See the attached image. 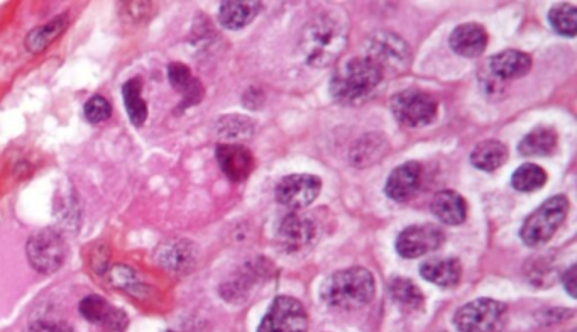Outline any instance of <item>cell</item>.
I'll return each mask as SVG.
<instances>
[{"mask_svg":"<svg viewBox=\"0 0 577 332\" xmlns=\"http://www.w3.org/2000/svg\"><path fill=\"white\" fill-rule=\"evenodd\" d=\"M349 41V19L341 11L322 12L303 29L300 51L307 65L325 68L334 65Z\"/></svg>","mask_w":577,"mask_h":332,"instance_id":"cell-1","label":"cell"},{"mask_svg":"<svg viewBox=\"0 0 577 332\" xmlns=\"http://www.w3.org/2000/svg\"><path fill=\"white\" fill-rule=\"evenodd\" d=\"M383 75L366 58H351L344 61L330 78V95L332 99L344 104L354 106L361 104L373 95L378 89Z\"/></svg>","mask_w":577,"mask_h":332,"instance_id":"cell-2","label":"cell"},{"mask_svg":"<svg viewBox=\"0 0 577 332\" xmlns=\"http://www.w3.org/2000/svg\"><path fill=\"white\" fill-rule=\"evenodd\" d=\"M374 294L376 282L373 273L361 266H352L330 275L320 290L325 304L346 310L368 305L374 299Z\"/></svg>","mask_w":577,"mask_h":332,"instance_id":"cell-3","label":"cell"},{"mask_svg":"<svg viewBox=\"0 0 577 332\" xmlns=\"http://www.w3.org/2000/svg\"><path fill=\"white\" fill-rule=\"evenodd\" d=\"M364 58L380 70L383 77H396L407 72L412 63V50L407 41L391 31H376L366 39Z\"/></svg>","mask_w":577,"mask_h":332,"instance_id":"cell-4","label":"cell"},{"mask_svg":"<svg viewBox=\"0 0 577 332\" xmlns=\"http://www.w3.org/2000/svg\"><path fill=\"white\" fill-rule=\"evenodd\" d=\"M569 200L566 195H554L545 200L537 211L532 212L523 222L520 238L528 248H539L550 241L557 229L566 221Z\"/></svg>","mask_w":577,"mask_h":332,"instance_id":"cell-5","label":"cell"},{"mask_svg":"<svg viewBox=\"0 0 577 332\" xmlns=\"http://www.w3.org/2000/svg\"><path fill=\"white\" fill-rule=\"evenodd\" d=\"M508 309L503 302L476 299L462 305L454 316L457 332H500L506 324Z\"/></svg>","mask_w":577,"mask_h":332,"instance_id":"cell-6","label":"cell"},{"mask_svg":"<svg viewBox=\"0 0 577 332\" xmlns=\"http://www.w3.org/2000/svg\"><path fill=\"white\" fill-rule=\"evenodd\" d=\"M68 246L56 229L34 233L26 244L29 265L41 275H51L65 263Z\"/></svg>","mask_w":577,"mask_h":332,"instance_id":"cell-7","label":"cell"},{"mask_svg":"<svg viewBox=\"0 0 577 332\" xmlns=\"http://www.w3.org/2000/svg\"><path fill=\"white\" fill-rule=\"evenodd\" d=\"M437 100L424 90L407 89L391 99V112L396 121L408 128H422L434 122L437 116Z\"/></svg>","mask_w":577,"mask_h":332,"instance_id":"cell-8","label":"cell"},{"mask_svg":"<svg viewBox=\"0 0 577 332\" xmlns=\"http://www.w3.org/2000/svg\"><path fill=\"white\" fill-rule=\"evenodd\" d=\"M308 314L302 302L288 295L273 300L258 332H307Z\"/></svg>","mask_w":577,"mask_h":332,"instance_id":"cell-9","label":"cell"},{"mask_svg":"<svg viewBox=\"0 0 577 332\" xmlns=\"http://www.w3.org/2000/svg\"><path fill=\"white\" fill-rule=\"evenodd\" d=\"M322 192V180L308 173H295L281 178L276 185V200L288 209L298 211L312 204Z\"/></svg>","mask_w":577,"mask_h":332,"instance_id":"cell-10","label":"cell"},{"mask_svg":"<svg viewBox=\"0 0 577 332\" xmlns=\"http://www.w3.org/2000/svg\"><path fill=\"white\" fill-rule=\"evenodd\" d=\"M446 241L442 229L435 224H417L403 229L396 239V251L402 258L415 260L439 249Z\"/></svg>","mask_w":577,"mask_h":332,"instance_id":"cell-11","label":"cell"},{"mask_svg":"<svg viewBox=\"0 0 577 332\" xmlns=\"http://www.w3.org/2000/svg\"><path fill=\"white\" fill-rule=\"evenodd\" d=\"M532 58L518 50L501 51L498 55L491 56L486 65V72L490 77L486 78L488 89H496L508 80L522 78L530 72Z\"/></svg>","mask_w":577,"mask_h":332,"instance_id":"cell-12","label":"cell"},{"mask_svg":"<svg viewBox=\"0 0 577 332\" xmlns=\"http://www.w3.org/2000/svg\"><path fill=\"white\" fill-rule=\"evenodd\" d=\"M317 239V222L307 214H290L281 222L278 241L288 251H303Z\"/></svg>","mask_w":577,"mask_h":332,"instance_id":"cell-13","label":"cell"},{"mask_svg":"<svg viewBox=\"0 0 577 332\" xmlns=\"http://www.w3.org/2000/svg\"><path fill=\"white\" fill-rule=\"evenodd\" d=\"M424 180V168L418 161L396 166L386 180L385 194L395 202H407L417 195Z\"/></svg>","mask_w":577,"mask_h":332,"instance_id":"cell-14","label":"cell"},{"mask_svg":"<svg viewBox=\"0 0 577 332\" xmlns=\"http://www.w3.org/2000/svg\"><path fill=\"white\" fill-rule=\"evenodd\" d=\"M215 156L222 172L231 182H242L251 175L254 168V156L251 151L237 143H222L217 146Z\"/></svg>","mask_w":577,"mask_h":332,"instance_id":"cell-15","label":"cell"},{"mask_svg":"<svg viewBox=\"0 0 577 332\" xmlns=\"http://www.w3.org/2000/svg\"><path fill=\"white\" fill-rule=\"evenodd\" d=\"M449 45L457 55L464 56V58H476V56L483 55V51L488 46V33L481 24H461L452 31Z\"/></svg>","mask_w":577,"mask_h":332,"instance_id":"cell-16","label":"cell"},{"mask_svg":"<svg viewBox=\"0 0 577 332\" xmlns=\"http://www.w3.org/2000/svg\"><path fill=\"white\" fill-rule=\"evenodd\" d=\"M430 209L440 222L447 226H461L468 219V202L454 190H442L435 194Z\"/></svg>","mask_w":577,"mask_h":332,"instance_id":"cell-17","label":"cell"},{"mask_svg":"<svg viewBox=\"0 0 577 332\" xmlns=\"http://www.w3.org/2000/svg\"><path fill=\"white\" fill-rule=\"evenodd\" d=\"M420 275L437 287L452 288L461 282V261L456 258H437L420 266Z\"/></svg>","mask_w":577,"mask_h":332,"instance_id":"cell-18","label":"cell"},{"mask_svg":"<svg viewBox=\"0 0 577 332\" xmlns=\"http://www.w3.org/2000/svg\"><path fill=\"white\" fill-rule=\"evenodd\" d=\"M158 263L173 273H185L195 263V248L185 239L163 244L158 251Z\"/></svg>","mask_w":577,"mask_h":332,"instance_id":"cell-19","label":"cell"},{"mask_svg":"<svg viewBox=\"0 0 577 332\" xmlns=\"http://www.w3.org/2000/svg\"><path fill=\"white\" fill-rule=\"evenodd\" d=\"M261 11V2H222L219 9V21L222 26L231 31L246 28L253 23Z\"/></svg>","mask_w":577,"mask_h":332,"instance_id":"cell-20","label":"cell"},{"mask_svg":"<svg viewBox=\"0 0 577 332\" xmlns=\"http://www.w3.org/2000/svg\"><path fill=\"white\" fill-rule=\"evenodd\" d=\"M168 78H170L173 89L182 92L183 106H195L204 97L202 83L198 82L197 78L192 77V72L187 65L171 63L168 67Z\"/></svg>","mask_w":577,"mask_h":332,"instance_id":"cell-21","label":"cell"},{"mask_svg":"<svg viewBox=\"0 0 577 332\" xmlns=\"http://www.w3.org/2000/svg\"><path fill=\"white\" fill-rule=\"evenodd\" d=\"M508 160V148L501 141L488 139L479 143L471 153V165L483 172H495Z\"/></svg>","mask_w":577,"mask_h":332,"instance_id":"cell-22","label":"cell"},{"mask_svg":"<svg viewBox=\"0 0 577 332\" xmlns=\"http://www.w3.org/2000/svg\"><path fill=\"white\" fill-rule=\"evenodd\" d=\"M557 133L552 128H535L527 136H523L518 144V151L523 156H549L556 151Z\"/></svg>","mask_w":577,"mask_h":332,"instance_id":"cell-23","label":"cell"},{"mask_svg":"<svg viewBox=\"0 0 577 332\" xmlns=\"http://www.w3.org/2000/svg\"><path fill=\"white\" fill-rule=\"evenodd\" d=\"M68 24H70V16L61 14L55 19H51L50 23L33 29L26 38V50L31 51V53H41V51L46 50L68 28Z\"/></svg>","mask_w":577,"mask_h":332,"instance_id":"cell-24","label":"cell"},{"mask_svg":"<svg viewBox=\"0 0 577 332\" xmlns=\"http://www.w3.org/2000/svg\"><path fill=\"white\" fill-rule=\"evenodd\" d=\"M388 290H390L393 302L407 312H417L424 307L425 299L422 290L408 278H391Z\"/></svg>","mask_w":577,"mask_h":332,"instance_id":"cell-25","label":"cell"},{"mask_svg":"<svg viewBox=\"0 0 577 332\" xmlns=\"http://www.w3.org/2000/svg\"><path fill=\"white\" fill-rule=\"evenodd\" d=\"M141 90H143V83L139 78H131L122 85V99H124L127 116L131 119L132 126L136 128H141L148 117V106L144 102Z\"/></svg>","mask_w":577,"mask_h":332,"instance_id":"cell-26","label":"cell"},{"mask_svg":"<svg viewBox=\"0 0 577 332\" xmlns=\"http://www.w3.org/2000/svg\"><path fill=\"white\" fill-rule=\"evenodd\" d=\"M545 183H547V173L542 166L535 165V163L518 166L512 175L513 189L525 192V194L544 189Z\"/></svg>","mask_w":577,"mask_h":332,"instance_id":"cell-27","label":"cell"},{"mask_svg":"<svg viewBox=\"0 0 577 332\" xmlns=\"http://www.w3.org/2000/svg\"><path fill=\"white\" fill-rule=\"evenodd\" d=\"M386 151V139L378 134H371L368 138L361 139L352 151V163L356 166L373 165L374 161L381 160Z\"/></svg>","mask_w":577,"mask_h":332,"instance_id":"cell-28","label":"cell"},{"mask_svg":"<svg viewBox=\"0 0 577 332\" xmlns=\"http://www.w3.org/2000/svg\"><path fill=\"white\" fill-rule=\"evenodd\" d=\"M549 24L556 33L574 38L577 33V11L572 4H559L549 11Z\"/></svg>","mask_w":577,"mask_h":332,"instance_id":"cell-29","label":"cell"},{"mask_svg":"<svg viewBox=\"0 0 577 332\" xmlns=\"http://www.w3.org/2000/svg\"><path fill=\"white\" fill-rule=\"evenodd\" d=\"M114 309L116 307H112L107 300L102 299L99 295H88L87 299H83L82 304H80V314H82L83 319H87L92 324H100L102 327L105 326V322L109 321Z\"/></svg>","mask_w":577,"mask_h":332,"instance_id":"cell-30","label":"cell"},{"mask_svg":"<svg viewBox=\"0 0 577 332\" xmlns=\"http://www.w3.org/2000/svg\"><path fill=\"white\" fill-rule=\"evenodd\" d=\"M220 136L226 139H241L254 133V122L246 117L227 116L217 126Z\"/></svg>","mask_w":577,"mask_h":332,"instance_id":"cell-31","label":"cell"},{"mask_svg":"<svg viewBox=\"0 0 577 332\" xmlns=\"http://www.w3.org/2000/svg\"><path fill=\"white\" fill-rule=\"evenodd\" d=\"M83 114H85V119L90 124H100V122L109 119L110 114H112V107H110L109 100L105 99V97L95 95L85 104Z\"/></svg>","mask_w":577,"mask_h":332,"instance_id":"cell-32","label":"cell"},{"mask_svg":"<svg viewBox=\"0 0 577 332\" xmlns=\"http://www.w3.org/2000/svg\"><path fill=\"white\" fill-rule=\"evenodd\" d=\"M114 285L117 287L126 288V290H134V287H139L138 278H136V273L132 272L131 268H127V266H116L114 270H112V278H110Z\"/></svg>","mask_w":577,"mask_h":332,"instance_id":"cell-33","label":"cell"},{"mask_svg":"<svg viewBox=\"0 0 577 332\" xmlns=\"http://www.w3.org/2000/svg\"><path fill=\"white\" fill-rule=\"evenodd\" d=\"M24 332H75L73 327L60 321H36Z\"/></svg>","mask_w":577,"mask_h":332,"instance_id":"cell-34","label":"cell"},{"mask_svg":"<svg viewBox=\"0 0 577 332\" xmlns=\"http://www.w3.org/2000/svg\"><path fill=\"white\" fill-rule=\"evenodd\" d=\"M562 283H564L567 294L571 295L572 299H576V265H571V268L564 272Z\"/></svg>","mask_w":577,"mask_h":332,"instance_id":"cell-35","label":"cell"},{"mask_svg":"<svg viewBox=\"0 0 577 332\" xmlns=\"http://www.w3.org/2000/svg\"><path fill=\"white\" fill-rule=\"evenodd\" d=\"M168 332H173V331H168Z\"/></svg>","mask_w":577,"mask_h":332,"instance_id":"cell-36","label":"cell"}]
</instances>
